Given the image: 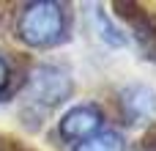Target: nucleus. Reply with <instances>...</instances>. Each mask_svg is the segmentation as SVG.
Listing matches in <instances>:
<instances>
[{"mask_svg":"<svg viewBox=\"0 0 156 151\" xmlns=\"http://www.w3.org/2000/svg\"><path fill=\"white\" fill-rule=\"evenodd\" d=\"M121 110L129 121H148L156 116V91L148 85H129L121 91Z\"/></svg>","mask_w":156,"mask_h":151,"instance_id":"4","label":"nucleus"},{"mask_svg":"<svg viewBox=\"0 0 156 151\" xmlns=\"http://www.w3.org/2000/svg\"><path fill=\"white\" fill-rule=\"evenodd\" d=\"M5 83H8V63L0 58V94H3V88H5Z\"/></svg>","mask_w":156,"mask_h":151,"instance_id":"8","label":"nucleus"},{"mask_svg":"<svg viewBox=\"0 0 156 151\" xmlns=\"http://www.w3.org/2000/svg\"><path fill=\"white\" fill-rule=\"evenodd\" d=\"M101 124V113L90 105H80L74 110H69L60 121V135L69 140H88L93 138V132Z\"/></svg>","mask_w":156,"mask_h":151,"instance_id":"3","label":"nucleus"},{"mask_svg":"<svg viewBox=\"0 0 156 151\" xmlns=\"http://www.w3.org/2000/svg\"><path fill=\"white\" fill-rule=\"evenodd\" d=\"M151 52H154V58H156V44H154V50H151Z\"/></svg>","mask_w":156,"mask_h":151,"instance_id":"9","label":"nucleus"},{"mask_svg":"<svg viewBox=\"0 0 156 151\" xmlns=\"http://www.w3.org/2000/svg\"><path fill=\"white\" fill-rule=\"evenodd\" d=\"M90 17H93L96 33H99V36H101V39L107 41V44H112V47H123V44H126V39L121 36V30H118V28H115V25H112V22H110V19H107V17H104V14L99 11V8H96V11L90 14Z\"/></svg>","mask_w":156,"mask_h":151,"instance_id":"6","label":"nucleus"},{"mask_svg":"<svg viewBox=\"0 0 156 151\" xmlns=\"http://www.w3.org/2000/svg\"><path fill=\"white\" fill-rule=\"evenodd\" d=\"M74 151H123V140L115 132H104V135H93L82 140Z\"/></svg>","mask_w":156,"mask_h":151,"instance_id":"5","label":"nucleus"},{"mask_svg":"<svg viewBox=\"0 0 156 151\" xmlns=\"http://www.w3.org/2000/svg\"><path fill=\"white\" fill-rule=\"evenodd\" d=\"M71 77L58 66H36L30 74V102L41 107H55L71 96Z\"/></svg>","mask_w":156,"mask_h":151,"instance_id":"2","label":"nucleus"},{"mask_svg":"<svg viewBox=\"0 0 156 151\" xmlns=\"http://www.w3.org/2000/svg\"><path fill=\"white\" fill-rule=\"evenodd\" d=\"M132 151H156V129H154V132H148V135H145Z\"/></svg>","mask_w":156,"mask_h":151,"instance_id":"7","label":"nucleus"},{"mask_svg":"<svg viewBox=\"0 0 156 151\" xmlns=\"http://www.w3.org/2000/svg\"><path fill=\"white\" fill-rule=\"evenodd\" d=\"M19 39L27 41L30 47H49L63 39L66 30V17L58 3H30L22 8L16 19Z\"/></svg>","mask_w":156,"mask_h":151,"instance_id":"1","label":"nucleus"}]
</instances>
